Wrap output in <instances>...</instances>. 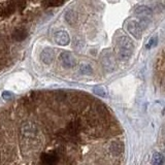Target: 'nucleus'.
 <instances>
[{"instance_id": "f257e3e1", "label": "nucleus", "mask_w": 165, "mask_h": 165, "mask_svg": "<svg viewBox=\"0 0 165 165\" xmlns=\"http://www.w3.org/2000/svg\"><path fill=\"white\" fill-rule=\"evenodd\" d=\"M117 50H118V57L120 60L126 61L130 58L133 51V44L130 38L127 36H120L117 41Z\"/></svg>"}, {"instance_id": "f03ea898", "label": "nucleus", "mask_w": 165, "mask_h": 165, "mask_svg": "<svg viewBox=\"0 0 165 165\" xmlns=\"http://www.w3.org/2000/svg\"><path fill=\"white\" fill-rule=\"evenodd\" d=\"M126 29L129 33H130L133 37H135L136 39H139V38H142V25H140V23L137 22V21L135 20H130L128 21L127 24H126Z\"/></svg>"}, {"instance_id": "7ed1b4c3", "label": "nucleus", "mask_w": 165, "mask_h": 165, "mask_svg": "<svg viewBox=\"0 0 165 165\" xmlns=\"http://www.w3.org/2000/svg\"><path fill=\"white\" fill-rule=\"evenodd\" d=\"M60 61L65 68L75 67L76 64L75 56H73L70 52H66V51L60 54Z\"/></svg>"}, {"instance_id": "20e7f679", "label": "nucleus", "mask_w": 165, "mask_h": 165, "mask_svg": "<svg viewBox=\"0 0 165 165\" xmlns=\"http://www.w3.org/2000/svg\"><path fill=\"white\" fill-rule=\"evenodd\" d=\"M39 57H40V60L43 61L44 64L51 65L55 59V51L51 48H47V49H44V50L41 51Z\"/></svg>"}, {"instance_id": "39448f33", "label": "nucleus", "mask_w": 165, "mask_h": 165, "mask_svg": "<svg viewBox=\"0 0 165 165\" xmlns=\"http://www.w3.org/2000/svg\"><path fill=\"white\" fill-rule=\"evenodd\" d=\"M55 43L59 44V45H67L70 41V37L68 33L66 32V31H57V32L55 33Z\"/></svg>"}, {"instance_id": "423d86ee", "label": "nucleus", "mask_w": 165, "mask_h": 165, "mask_svg": "<svg viewBox=\"0 0 165 165\" xmlns=\"http://www.w3.org/2000/svg\"><path fill=\"white\" fill-rule=\"evenodd\" d=\"M27 36H28V32L24 27H17L13 30L12 35L13 41H17V43H21V41L25 40Z\"/></svg>"}, {"instance_id": "0eeeda50", "label": "nucleus", "mask_w": 165, "mask_h": 165, "mask_svg": "<svg viewBox=\"0 0 165 165\" xmlns=\"http://www.w3.org/2000/svg\"><path fill=\"white\" fill-rule=\"evenodd\" d=\"M135 15L142 20L149 19L150 17H152V9L146 5H139L135 8Z\"/></svg>"}, {"instance_id": "6e6552de", "label": "nucleus", "mask_w": 165, "mask_h": 165, "mask_svg": "<svg viewBox=\"0 0 165 165\" xmlns=\"http://www.w3.org/2000/svg\"><path fill=\"white\" fill-rule=\"evenodd\" d=\"M65 20L67 21L69 25H75V24L78 23V20H79L78 13L75 10H68L65 15Z\"/></svg>"}, {"instance_id": "1a4fd4ad", "label": "nucleus", "mask_w": 165, "mask_h": 165, "mask_svg": "<svg viewBox=\"0 0 165 165\" xmlns=\"http://www.w3.org/2000/svg\"><path fill=\"white\" fill-rule=\"evenodd\" d=\"M79 72L83 75H90L93 73V68H92V66L89 64L82 63V64L79 66Z\"/></svg>"}, {"instance_id": "9d476101", "label": "nucleus", "mask_w": 165, "mask_h": 165, "mask_svg": "<svg viewBox=\"0 0 165 165\" xmlns=\"http://www.w3.org/2000/svg\"><path fill=\"white\" fill-rule=\"evenodd\" d=\"M163 156L160 153H155L152 157V165H162Z\"/></svg>"}, {"instance_id": "9b49d317", "label": "nucleus", "mask_w": 165, "mask_h": 165, "mask_svg": "<svg viewBox=\"0 0 165 165\" xmlns=\"http://www.w3.org/2000/svg\"><path fill=\"white\" fill-rule=\"evenodd\" d=\"M63 1L60 2H56V1H47V2H44L43 4L45 6H59V5H62L63 4Z\"/></svg>"}, {"instance_id": "f8f14e48", "label": "nucleus", "mask_w": 165, "mask_h": 165, "mask_svg": "<svg viewBox=\"0 0 165 165\" xmlns=\"http://www.w3.org/2000/svg\"><path fill=\"white\" fill-rule=\"evenodd\" d=\"M95 93L98 94L100 96H105V91L103 88H100V87H97L95 88Z\"/></svg>"}, {"instance_id": "ddd939ff", "label": "nucleus", "mask_w": 165, "mask_h": 165, "mask_svg": "<svg viewBox=\"0 0 165 165\" xmlns=\"http://www.w3.org/2000/svg\"><path fill=\"white\" fill-rule=\"evenodd\" d=\"M156 40H157V38H156V37H153L152 39H151V40L149 41V44L146 45V48L148 49V50H150V49H151V48H153V47H154V44H156Z\"/></svg>"}]
</instances>
